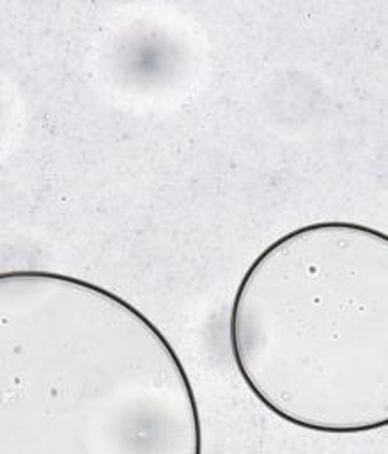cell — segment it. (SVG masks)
Returning a JSON list of instances; mask_svg holds the SVG:
<instances>
[{"instance_id":"6da1fadb","label":"cell","mask_w":388,"mask_h":454,"mask_svg":"<svg viewBox=\"0 0 388 454\" xmlns=\"http://www.w3.org/2000/svg\"><path fill=\"white\" fill-rule=\"evenodd\" d=\"M9 277V273H2V278H7ZM11 277H46V278H58V280H66V282H74V284H80V286H83V287H89V289H94V291H97V293H101V294H105V296H108V298H112V300H115L117 303H120V305H124L128 310H131L145 326H149L151 330H152V333L159 339V342L167 348V351H168V355L174 358V362H175V365H177V369L181 371V376H182V381H184V387H186V390H188V399H190V403H191V408H193V415H195V431H197V452H200V445H198V440H200V431H198V415H197V404H195V397H193V390H191V385H190V381H188V376H186V372H184V369H182V364H181V360L177 358V355H175V351L172 349V346L168 344V340L163 337V333L140 312V310H136L133 305H129L128 301H124L122 298H119V296H115L113 293H110V291H106V289H103V287H97V286H94V284H90V282H85V280H78V278H73V277H64V275H57V273H46V271H12L11 273Z\"/></svg>"}]
</instances>
